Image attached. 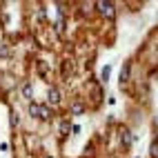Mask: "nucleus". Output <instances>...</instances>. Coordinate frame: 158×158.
Returning a JSON list of instances; mask_svg holds the SVG:
<instances>
[{
  "instance_id": "nucleus-1",
  "label": "nucleus",
  "mask_w": 158,
  "mask_h": 158,
  "mask_svg": "<svg viewBox=\"0 0 158 158\" xmlns=\"http://www.w3.org/2000/svg\"><path fill=\"white\" fill-rule=\"evenodd\" d=\"M96 7H98V11H100L105 18H109V20L116 16V11H114V5H111V2H107V0H100V2H98Z\"/></svg>"
},
{
  "instance_id": "nucleus-2",
  "label": "nucleus",
  "mask_w": 158,
  "mask_h": 158,
  "mask_svg": "<svg viewBox=\"0 0 158 158\" xmlns=\"http://www.w3.org/2000/svg\"><path fill=\"white\" fill-rule=\"evenodd\" d=\"M47 96H49V102H51V105H58V102H60V91H58L56 87H49Z\"/></svg>"
},
{
  "instance_id": "nucleus-3",
  "label": "nucleus",
  "mask_w": 158,
  "mask_h": 158,
  "mask_svg": "<svg viewBox=\"0 0 158 158\" xmlns=\"http://www.w3.org/2000/svg\"><path fill=\"white\" fill-rule=\"evenodd\" d=\"M120 136H123V143L127 145V147L134 143V134H131L129 129H125V127H123V129H120Z\"/></svg>"
},
{
  "instance_id": "nucleus-4",
  "label": "nucleus",
  "mask_w": 158,
  "mask_h": 158,
  "mask_svg": "<svg viewBox=\"0 0 158 158\" xmlns=\"http://www.w3.org/2000/svg\"><path fill=\"white\" fill-rule=\"evenodd\" d=\"M38 118H51V109L47 107V105H40V109H38Z\"/></svg>"
},
{
  "instance_id": "nucleus-5",
  "label": "nucleus",
  "mask_w": 158,
  "mask_h": 158,
  "mask_svg": "<svg viewBox=\"0 0 158 158\" xmlns=\"http://www.w3.org/2000/svg\"><path fill=\"white\" fill-rule=\"evenodd\" d=\"M129 62H125V67H123V71H120V82H127L129 80Z\"/></svg>"
},
{
  "instance_id": "nucleus-6",
  "label": "nucleus",
  "mask_w": 158,
  "mask_h": 158,
  "mask_svg": "<svg viewBox=\"0 0 158 158\" xmlns=\"http://www.w3.org/2000/svg\"><path fill=\"white\" fill-rule=\"evenodd\" d=\"M38 109H40V105H36V102H31V105H29V114L34 116V118H38Z\"/></svg>"
},
{
  "instance_id": "nucleus-7",
  "label": "nucleus",
  "mask_w": 158,
  "mask_h": 158,
  "mask_svg": "<svg viewBox=\"0 0 158 158\" xmlns=\"http://www.w3.org/2000/svg\"><path fill=\"white\" fill-rule=\"evenodd\" d=\"M23 94H25V98H31V96H34V87H31V85H25V87H23Z\"/></svg>"
},
{
  "instance_id": "nucleus-8",
  "label": "nucleus",
  "mask_w": 158,
  "mask_h": 158,
  "mask_svg": "<svg viewBox=\"0 0 158 158\" xmlns=\"http://www.w3.org/2000/svg\"><path fill=\"white\" fill-rule=\"evenodd\" d=\"M69 129H71V125H69L67 120H62V123H60V134H69Z\"/></svg>"
},
{
  "instance_id": "nucleus-9",
  "label": "nucleus",
  "mask_w": 158,
  "mask_h": 158,
  "mask_svg": "<svg viewBox=\"0 0 158 158\" xmlns=\"http://www.w3.org/2000/svg\"><path fill=\"white\" fill-rule=\"evenodd\" d=\"M149 154H152L154 158L158 156V140H156V138H154V143H152V147H149Z\"/></svg>"
},
{
  "instance_id": "nucleus-10",
  "label": "nucleus",
  "mask_w": 158,
  "mask_h": 158,
  "mask_svg": "<svg viewBox=\"0 0 158 158\" xmlns=\"http://www.w3.org/2000/svg\"><path fill=\"white\" fill-rule=\"evenodd\" d=\"M109 73H111V67H102V80H109Z\"/></svg>"
},
{
  "instance_id": "nucleus-11",
  "label": "nucleus",
  "mask_w": 158,
  "mask_h": 158,
  "mask_svg": "<svg viewBox=\"0 0 158 158\" xmlns=\"http://www.w3.org/2000/svg\"><path fill=\"white\" fill-rule=\"evenodd\" d=\"M71 111H73V114H80V111H82V105H80V102H76V105L71 107Z\"/></svg>"
},
{
  "instance_id": "nucleus-12",
  "label": "nucleus",
  "mask_w": 158,
  "mask_h": 158,
  "mask_svg": "<svg viewBox=\"0 0 158 158\" xmlns=\"http://www.w3.org/2000/svg\"><path fill=\"white\" fill-rule=\"evenodd\" d=\"M0 56H9V49L7 47H0Z\"/></svg>"
}]
</instances>
